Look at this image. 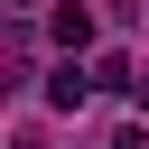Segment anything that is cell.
Listing matches in <instances>:
<instances>
[{
  "mask_svg": "<svg viewBox=\"0 0 149 149\" xmlns=\"http://www.w3.org/2000/svg\"><path fill=\"white\" fill-rule=\"evenodd\" d=\"M84 93H93V74H84V65H74V56H65V65H56V74H47V102H56V112H74V102H84Z\"/></svg>",
  "mask_w": 149,
  "mask_h": 149,
  "instance_id": "6da1fadb",
  "label": "cell"
},
{
  "mask_svg": "<svg viewBox=\"0 0 149 149\" xmlns=\"http://www.w3.org/2000/svg\"><path fill=\"white\" fill-rule=\"evenodd\" d=\"M84 37H93V9H84V0H65V9H56V47H65V56H74V47H84Z\"/></svg>",
  "mask_w": 149,
  "mask_h": 149,
  "instance_id": "7a4b0ae2",
  "label": "cell"
},
{
  "mask_svg": "<svg viewBox=\"0 0 149 149\" xmlns=\"http://www.w3.org/2000/svg\"><path fill=\"white\" fill-rule=\"evenodd\" d=\"M112 149H149V130H140V121H130V130H121V140H112Z\"/></svg>",
  "mask_w": 149,
  "mask_h": 149,
  "instance_id": "3957f363",
  "label": "cell"
},
{
  "mask_svg": "<svg viewBox=\"0 0 149 149\" xmlns=\"http://www.w3.org/2000/svg\"><path fill=\"white\" fill-rule=\"evenodd\" d=\"M140 112H149V84H140Z\"/></svg>",
  "mask_w": 149,
  "mask_h": 149,
  "instance_id": "277c9868",
  "label": "cell"
}]
</instances>
